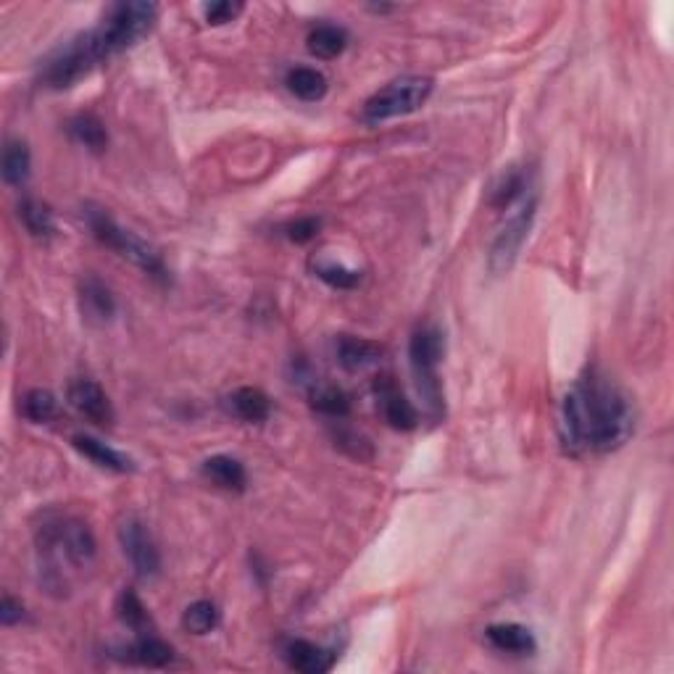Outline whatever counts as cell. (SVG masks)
<instances>
[{"mask_svg":"<svg viewBox=\"0 0 674 674\" xmlns=\"http://www.w3.org/2000/svg\"><path fill=\"white\" fill-rule=\"evenodd\" d=\"M322 230V219H314V216H306V219H298L287 227V237L293 243H311L316 235Z\"/></svg>","mask_w":674,"mask_h":674,"instance_id":"obj_32","label":"cell"},{"mask_svg":"<svg viewBox=\"0 0 674 674\" xmlns=\"http://www.w3.org/2000/svg\"><path fill=\"white\" fill-rule=\"evenodd\" d=\"M311 269L322 282H327L335 290H353V287L361 285V272L359 269H353L345 261L330 259V256H316L311 261Z\"/></svg>","mask_w":674,"mask_h":674,"instance_id":"obj_21","label":"cell"},{"mask_svg":"<svg viewBox=\"0 0 674 674\" xmlns=\"http://www.w3.org/2000/svg\"><path fill=\"white\" fill-rule=\"evenodd\" d=\"M309 401L319 414L332 416V419H343L351 411V401L345 390H340L337 385H327V382H311Z\"/></svg>","mask_w":674,"mask_h":674,"instance_id":"obj_22","label":"cell"},{"mask_svg":"<svg viewBox=\"0 0 674 674\" xmlns=\"http://www.w3.org/2000/svg\"><path fill=\"white\" fill-rule=\"evenodd\" d=\"M40 545L45 551L61 548L66 559L72 561L74 567H87L95 559L98 543L93 538V530L79 519H56V522H45L40 530Z\"/></svg>","mask_w":674,"mask_h":674,"instance_id":"obj_8","label":"cell"},{"mask_svg":"<svg viewBox=\"0 0 674 674\" xmlns=\"http://www.w3.org/2000/svg\"><path fill=\"white\" fill-rule=\"evenodd\" d=\"M203 477L219 485V488L235 490V493L245 490V482H248L243 464L232 456H211V459L203 461Z\"/></svg>","mask_w":674,"mask_h":674,"instance_id":"obj_20","label":"cell"},{"mask_svg":"<svg viewBox=\"0 0 674 674\" xmlns=\"http://www.w3.org/2000/svg\"><path fill=\"white\" fill-rule=\"evenodd\" d=\"M95 66H101L95 61L90 45H87L85 35L74 37L72 43H66L64 48H58L43 66L40 82L51 90H66L74 87L82 77L93 72Z\"/></svg>","mask_w":674,"mask_h":674,"instance_id":"obj_7","label":"cell"},{"mask_svg":"<svg viewBox=\"0 0 674 674\" xmlns=\"http://www.w3.org/2000/svg\"><path fill=\"white\" fill-rule=\"evenodd\" d=\"M122 659L132 661V664H140V667L158 669L166 667V664L174 659V648L169 646V643H164L161 638H156V635H151V632H145V635H140L135 643H130V646L124 648Z\"/></svg>","mask_w":674,"mask_h":674,"instance_id":"obj_16","label":"cell"},{"mask_svg":"<svg viewBox=\"0 0 674 674\" xmlns=\"http://www.w3.org/2000/svg\"><path fill=\"white\" fill-rule=\"evenodd\" d=\"M285 659L295 672L324 674L335 664V653L330 648L316 646L311 640H290L285 646Z\"/></svg>","mask_w":674,"mask_h":674,"instance_id":"obj_13","label":"cell"},{"mask_svg":"<svg viewBox=\"0 0 674 674\" xmlns=\"http://www.w3.org/2000/svg\"><path fill=\"white\" fill-rule=\"evenodd\" d=\"M158 16L156 3L145 0H132V3H119L108 11V16L90 32H85L87 43L93 48L98 64L119 53L130 51L148 32L153 29Z\"/></svg>","mask_w":674,"mask_h":674,"instance_id":"obj_2","label":"cell"},{"mask_svg":"<svg viewBox=\"0 0 674 674\" xmlns=\"http://www.w3.org/2000/svg\"><path fill=\"white\" fill-rule=\"evenodd\" d=\"M69 135L74 137V143L85 145L87 151L101 153L108 145V132L103 122L93 114H79L69 122Z\"/></svg>","mask_w":674,"mask_h":674,"instance_id":"obj_24","label":"cell"},{"mask_svg":"<svg viewBox=\"0 0 674 674\" xmlns=\"http://www.w3.org/2000/svg\"><path fill=\"white\" fill-rule=\"evenodd\" d=\"M285 85L295 98H301V101L306 103L322 101L324 95H327V90H330L327 77H324L319 69H311V66H295V69H290Z\"/></svg>","mask_w":674,"mask_h":674,"instance_id":"obj_19","label":"cell"},{"mask_svg":"<svg viewBox=\"0 0 674 674\" xmlns=\"http://www.w3.org/2000/svg\"><path fill=\"white\" fill-rule=\"evenodd\" d=\"M19 411H22L24 419H27V422H32V424L51 422L53 416H56V411H58L56 395H53L51 390H43V388L29 390V393H24Z\"/></svg>","mask_w":674,"mask_h":674,"instance_id":"obj_28","label":"cell"},{"mask_svg":"<svg viewBox=\"0 0 674 674\" xmlns=\"http://www.w3.org/2000/svg\"><path fill=\"white\" fill-rule=\"evenodd\" d=\"M79 303H82L85 319L93 324L111 322L116 314L114 295H111L106 282H101L98 277H85L82 280V285H79Z\"/></svg>","mask_w":674,"mask_h":674,"instance_id":"obj_12","label":"cell"},{"mask_svg":"<svg viewBox=\"0 0 674 674\" xmlns=\"http://www.w3.org/2000/svg\"><path fill=\"white\" fill-rule=\"evenodd\" d=\"M377 398H380L382 416H385V422H388L393 430L409 432L419 424V414H416L414 403L398 390V385H395L390 377L377 382Z\"/></svg>","mask_w":674,"mask_h":674,"instance_id":"obj_11","label":"cell"},{"mask_svg":"<svg viewBox=\"0 0 674 674\" xmlns=\"http://www.w3.org/2000/svg\"><path fill=\"white\" fill-rule=\"evenodd\" d=\"M24 617V606L16 598L3 596V603H0V622L6 624V627H14L16 622H22Z\"/></svg>","mask_w":674,"mask_h":674,"instance_id":"obj_34","label":"cell"},{"mask_svg":"<svg viewBox=\"0 0 674 674\" xmlns=\"http://www.w3.org/2000/svg\"><path fill=\"white\" fill-rule=\"evenodd\" d=\"M445 353V340L443 332L438 327H419V330L411 335L409 343V359H411V372H414L416 390L424 398V406L430 411L435 419L443 414V388H440L438 366L443 361Z\"/></svg>","mask_w":674,"mask_h":674,"instance_id":"obj_4","label":"cell"},{"mask_svg":"<svg viewBox=\"0 0 674 674\" xmlns=\"http://www.w3.org/2000/svg\"><path fill=\"white\" fill-rule=\"evenodd\" d=\"M335 440H337L335 445L345 448V451L351 453V456H356V459H366L364 453H361V448L372 451L369 443H366V438H361V435H356V432H340V435H335Z\"/></svg>","mask_w":674,"mask_h":674,"instance_id":"obj_33","label":"cell"},{"mask_svg":"<svg viewBox=\"0 0 674 674\" xmlns=\"http://www.w3.org/2000/svg\"><path fill=\"white\" fill-rule=\"evenodd\" d=\"M240 11H243V3H230V0H216V3H208V6L203 8L206 22L216 24V27L232 22Z\"/></svg>","mask_w":674,"mask_h":674,"instance_id":"obj_31","label":"cell"},{"mask_svg":"<svg viewBox=\"0 0 674 674\" xmlns=\"http://www.w3.org/2000/svg\"><path fill=\"white\" fill-rule=\"evenodd\" d=\"M119 543H122L124 556L132 564L137 577H143V580L158 577V572H161V556H158V548L153 543L151 532L145 530V524L140 519H122V524H119Z\"/></svg>","mask_w":674,"mask_h":674,"instance_id":"obj_9","label":"cell"},{"mask_svg":"<svg viewBox=\"0 0 674 674\" xmlns=\"http://www.w3.org/2000/svg\"><path fill=\"white\" fill-rule=\"evenodd\" d=\"M382 353H385L382 345L366 340V337L343 335L337 340V361L348 372H364L369 366L380 364Z\"/></svg>","mask_w":674,"mask_h":674,"instance_id":"obj_14","label":"cell"},{"mask_svg":"<svg viewBox=\"0 0 674 674\" xmlns=\"http://www.w3.org/2000/svg\"><path fill=\"white\" fill-rule=\"evenodd\" d=\"M561 443L569 453H611L635 432V406L598 372L582 374L561 403Z\"/></svg>","mask_w":674,"mask_h":674,"instance_id":"obj_1","label":"cell"},{"mask_svg":"<svg viewBox=\"0 0 674 674\" xmlns=\"http://www.w3.org/2000/svg\"><path fill=\"white\" fill-rule=\"evenodd\" d=\"M219 622H222V614L216 609V603L211 601L190 603L182 614V627L193 635H208L219 627Z\"/></svg>","mask_w":674,"mask_h":674,"instance_id":"obj_27","label":"cell"},{"mask_svg":"<svg viewBox=\"0 0 674 674\" xmlns=\"http://www.w3.org/2000/svg\"><path fill=\"white\" fill-rule=\"evenodd\" d=\"M227 409L235 414L237 419H243L248 424L264 422L269 411H272V401L269 395L259 388H237L235 393L227 398Z\"/></svg>","mask_w":674,"mask_h":674,"instance_id":"obj_18","label":"cell"},{"mask_svg":"<svg viewBox=\"0 0 674 674\" xmlns=\"http://www.w3.org/2000/svg\"><path fill=\"white\" fill-rule=\"evenodd\" d=\"M524 193H527V177H524V172H519V169L506 172L501 180L495 182L493 190H490V206L511 208Z\"/></svg>","mask_w":674,"mask_h":674,"instance_id":"obj_29","label":"cell"},{"mask_svg":"<svg viewBox=\"0 0 674 674\" xmlns=\"http://www.w3.org/2000/svg\"><path fill=\"white\" fill-rule=\"evenodd\" d=\"M485 638L490 640V646L501 653H517V656H530L535 653L538 643H535V635H532L524 624L517 622H501L490 624L485 630Z\"/></svg>","mask_w":674,"mask_h":674,"instance_id":"obj_15","label":"cell"},{"mask_svg":"<svg viewBox=\"0 0 674 674\" xmlns=\"http://www.w3.org/2000/svg\"><path fill=\"white\" fill-rule=\"evenodd\" d=\"M69 403L72 409L85 416L87 422L98 424V427H111L114 424V406L108 401L106 390L95 380L79 377L69 385Z\"/></svg>","mask_w":674,"mask_h":674,"instance_id":"obj_10","label":"cell"},{"mask_svg":"<svg viewBox=\"0 0 674 674\" xmlns=\"http://www.w3.org/2000/svg\"><path fill=\"white\" fill-rule=\"evenodd\" d=\"M119 617H122V622L127 624L130 630H135L137 635H145V632L153 630L151 614L145 611L143 601H140L132 590H124L122 598H119Z\"/></svg>","mask_w":674,"mask_h":674,"instance_id":"obj_30","label":"cell"},{"mask_svg":"<svg viewBox=\"0 0 674 674\" xmlns=\"http://www.w3.org/2000/svg\"><path fill=\"white\" fill-rule=\"evenodd\" d=\"M29 166L32 158L27 145L22 140H11L3 151V180L11 187H22L29 180Z\"/></svg>","mask_w":674,"mask_h":674,"instance_id":"obj_26","label":"cell"},{"mask_svg":"<svg viewBox=\"0 0 674 674\" xmlns=\"http://www.w3.org/2000/svg\"><path fill=\"white\" fill-rule=\"evenodd\" d=\"M432 87H435V82L430 77H416V74L393 79L390 85H385L380 93H374L366 101V122H388L395 116L414 114L427 103V98L432 95Z\"/></svg>","mask_w":674,"mask_h":674,"instance_id":"obj_6","label":"cell"},{"mask_svg":"<svg viewBox=\"0 0 674 674\" xmlns=\"http://www.w3.org/2000/svg\"><path fill=\"white\" fill-rule=\"evenodd\" d=\"M82 216H85L87 227H90V232H93L98 243L116 251L122 259H127L137 269H143L145 274L156 277V280H166L164 259H161V253L151 243H145L143 237H137L135 232L119 227L103 208L85 206L82 208Z\"/></svg>","mask_w":674,"mask_h":674,"instance_id":"obj_3","label":"cell"},{"mask_svg":"<svg viewBox=\"0 0 674 674\" xmlns=\"http://www.w3.org/2000/svg\"><path fill=\"white\" fill-rule=\"evenodd\" d=\"M72 443H74V448L82 453V456H87L93 464H98L101 469H108V472L124 474V472H132V469H135L132 467L130 456H124L122 451H116V448L101 443V440L90 438V435H77Z\"/></svg>","mask_w":674,"mask_h":674,"instance_id":"obj_17","label":"cell"},{"mask_svg":"<svg viewBox=\"0 0 674 674\" xmlns=\"http://www.w3.org/2000/svg\"><path fill=\"white\" fill-rule=\"evenodd\" d=\"M306 45H309L311 56L337 58L348 48V32L343 27H335V24H319L309 32Z\"/></svg>","mask_w":674,"mask_h":674,"instance_id":"obj_23","label":"cell"},{"mask_svg":"<svg viewBox=\"0 0 674 674\" xmlns=\"http://www.w3.org/2000/svg\"><path fill=\"white\" fill-rule=\"evenodd\" d=\"M19 219L24 222L29 235L35 237L56 235V219H53V211L45 206V203L35 201V198H27V201L19 203Z\"/></svg>","mask_w":674,"mask_h":674,"instance_id":"obj_25","label":"cell"},{"mask_svg":"<svg viewBox=\"0 0 674 674\" xmlns=\"http://www.w3.org/2000/svg\"><path fill=\"white\" fill-rule=\"evenodd\" d=\"M535 216H538V193H535V190H527V193L511 206L509 219L503 222V227L498 230V235L493 237V243H490L488 251L490 272L506 274L511 266L517 264L519 253H522L524 243H527V237H530L532 232Z\"/></svg>","mask_w":674,"mask_h":674,"instance_id":"obj_5","label":"cell"}]
</instances>
